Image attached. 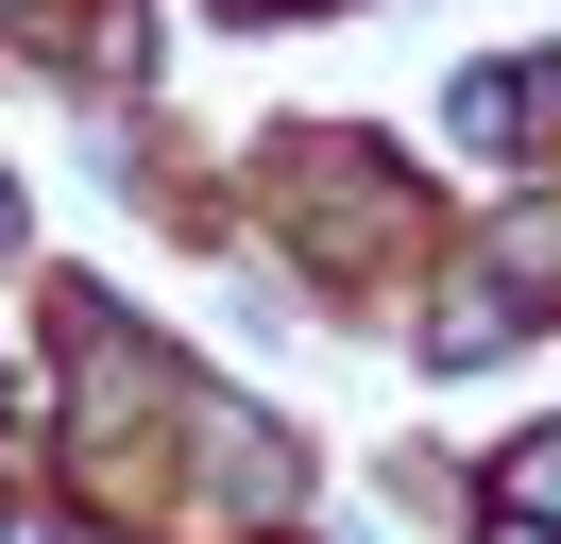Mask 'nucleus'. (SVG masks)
I'll list each match as a JSON object with an SVG mask.
<instances>
[{
  "mask_svg": "<svg viewBox=\"0 0 561 544\" xmlns=\"http://www.w3.org/2000/svg\"><path fill=\"white\" fill-rule=\"evenodd\" d=\"M511 494H527V510H561V442H527V460H511Z\"/></svg>",
  "mask_w": 561,
  "mask_h": 544,
  "instance_id": "f257e3e1",
  "label": "nucleus"
}]
</instances>
